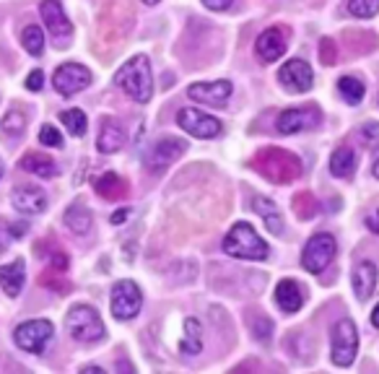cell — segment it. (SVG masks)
I'll use <instances>...</instances> for the list:
<instances>
[{
	"label": "cell",
	"instance_id": "f35d334b",
	"mask_svg": "<svg viewBox=\"0 0 379 374\" xmlns=\"http://www.w3.org/2000/svg\"><path fill=\"white\" fill-rule=\"evenodd\" d=\"M363 223H366V229H369V231L379 234V208H377V211H371V214L363 218Z\"/></svg>",
	"mask_w": 379,
	"mask_h": 374
},
{
	"label": "cell",
	"instance_id": "4dcf8cb0",
	"mask_svg": "<svg viewBox=\"0 0 379 374\" xmlns=\"http://www.w3.org/2000/svg\"><path fill=\"white\" fill-rule=\"evenodd\" d=\"M26 130V115L21 110H11L3 117V133L6 136H21Z\"/></svg>",
	"mask_w": 379,
	"mask_h": 374
},
{
	"label": "cell",
	"instance_id": "7c38bea8",
	"mask_svg": "<svg viewBox=\"0 0 379 374\" xmlns=\"http://www.w3.org/2000/svg\"><path fill=\"white\" fill-rule=\"evenodd\" d=\"M89 83H91L89 68H83V65H78V63L60 65L55 71V76H52V86H55L57 94H63V96L78 94V91H83Z\"/></svg>",
	"mask_w": 379,
	"mask_h": 374
},
{
	"label": "cell",
	"instance_id": "83f0119b",
	"mask_svg": "<svg viewBox=\"0 0 379 374\" xmlns=\"http://www.w3.org/2000/svg\"><path fill=\"white\" fill-rule=\"evenodd\" d=\"M338 91L348 104H359L363 99V94H366L361 78H356V76H343L338 81Z\"/></svg>",
	"mask_w": 379,
	"mask_h": 374
},
{
	"label": "cell",
	"instance_id": "2e32d148",
	"mask_svg": "<svg viewBox=\"0 0 379 374\" xmlns=\"http://www.w3.org/2000/svg\"><path fill=\"white\" fill-rule=\"evenodd\" d=\"M11 200H13V208L26 216H37L47 208V195L40 187H32V185H18Z\"/></svg>",
	"mask_w": 379,
	"mask_h": 374
},
{
	"label": "cell",
	"instance_id": "1f68e13d",
	"mask_svg": "<svg viewBox=\"0 0 379 374\" xmlns=\"http://www.w3.org/2000/svg\"><path fill=\"white\" fill-rule=\"evenodd\" d=\"M348 11L356 18H371L379 13V0H348Z\"/></svg>",
	"mask_w": 379,
	"mask_h": 374
},
{
	"label": "cell",
	"instance_id": "52a82bcc",
	"mask_svg": "<svg viewBox=\"0 0 379 374\" xmlns=\"http://www.w3.org/2000/svg\"><path fill=\"white\" fill-rule=\"evenodd\" d=\"M13 341L26 353H42L52 341V322L49 320H29V322L16 327Z\"/></svg>",
	"mask_w": 379,
	"mask_h": 374
},
{
	"label": "cell",
	"instance_id": "484cf974",
	"mask_svg": "<svg viewBox=\"0 0 379 374\" xmlns=\"http://www.w3.org/2000/svg\"><path fill=\"white\" fill-rule=\"evenodd\" d=\"M63 221L73 234H78V237H81V234H89L91 223H94V216H91L89 208H83L81 203H76V206H71L68 211H65Z\"/></svg>",
	"mask_w": 379,
	"mask_h": 374
},
{
	"label": "cell",
	"instance_id": "8992f818",
	"mask_svg": "<svg viewBox=\"0 0 379 374\" xmlns=\"http://www.w3.org/2000/svg\"><path fill=\"white\" fill-rule=\"evenodd\" d=\"M185 151H187V144L182 138H162V141H156V144L143 153V164L148 172L162 175L164 169L169 167V164H174Z\"/></svg>",
	"mask_w": 379,
	"mask_h": 374
},
{
	"label": "cell",
	"instance_id": "3957f363",
	"mask_svg": "<svg viewBox=\"0 0 379 374\" xmlns=\"http://www.w3.org/2000/svg\"><path fill=\"white\" fill-rule=\"evenodd\" d=\"M224 250L231 257H239V260H265L270 255L267 250V242L260 237L252 223H234L231 231L224 237Z\"/></svg>",
	"mask_w": 379,
	"mask_h": 374
},
{
	"label": "cell",
	"instance_id": "8fae6325",
	"mask_svg": "<svg viewBox=\"0 0 379 374\" xmlns=\"http://www.w3.org/2000/svg\"><path fill=\"white\" fill-rule=\"evenodd\" d=\"M320 119H323V112L317 110L315 104H307V107H296V110L281 112L278 119H275V125H278V133H283V136H294V133L315 128Z\"/></svg>",
	"mask_w": 379,
	"mask_h": 374
},
{
	"label": "cell",
	"instance_id": "7bdbcfd3",
	"mask_svg": "<svg viewBox=\"0 0 379 374\" xmlns=\"http://www.w3.org/2000/svg\"><path fill=\"white\" fill-rule=\"evenodd\" d=\"M130 216V208H122V211H117V214H112V223H120V221H125Z\"/></svg>",
	"mask_w": 379,
	"mask_h": 374
},
{
	"label": "cell",
	"instance_id": "d6986e66",
	"mask_svg": "<svg viewBox=\"0 0 379 374\" xmlns=\"http://www.w3.org/2000/svg\"><path fill=\"white\" fill-rule=\"evenodd\" d=\"M250 206H252V211H255V214L263 216V221H265L267 231H270V234H275V237H281V234H283V218H281V214H278V208H275L273 200L263 198V195H252Z\"/></svg>",
	"mask_w": 379,
	"mask_h": 374
},
{
	"label": "cell",
	"instance_id": "44dd1931",
	"mask_svg": "<svg viewBox=\"0 0 379 374\" xmlns=\"http://www.w3.org/2000/svg\"><path fill=\"white\" fill-rule=\"evenodd\" d=\"M275 302L281 307L283 312H299L301 310V304H304V294H301V286H299L296 281H281L278 286H275Z\"/></svg>",
	"mask_w": 379,
	"mask_h": 374
},
{
	"label": "cell",
	"instance_id": "ee69618b",
	"mask_svg": "<svg viewBox=\"0 0 379 374\" xmlns=\"http://www.w3.org/2000/svg\"><path fill=\"white\" fill-rule=\"evenodd\" d=\"M371 325H374V327L379 330V304L374 307V312H371Z\"/></svg>",
	"mask_w": 379,
	"mask_h": 374
},
{
	"label": "cell",
	"instance_id": "603a6c76",
	"mask_svg": "<svg viewBox=\"0 0 379 374\" xmlns=\"http://www.w3.org/2000/svg\"><path fill=\"white\" fill-rule=\"evenodd\" d=\"M203 351V327L195 317L185 320V333L179 338V353L185 356H198Z\"/></svg>",
	"mask_w": 379,
	"mask_h": 374
},
{
	"label": "cell",
	"instance_id": "d6a6232c",
	"mask_svg": "<svg viewBox=\"0 0 379 374\" xmlns=\"http://www.w3.org/2000/svg\"><path fill=\"white\" fill-rule=\"evenodd\" d=\"M294 208H296L299 218H312V216L317 214V203H315V198H312L309 192H301V195H296V198H294Z\"/></svg>",
	"mask_w": 379,
	"mask_h": 374
},
{
	"label": "cell",
	"instance_id": "6da1fadb",
	"mask_svg": "<svg viewBox=\"0 0 379 374\" xmlns=\"http://www.w3.org/2000/svg\"><path fill=\"white\" fill-rule=\"evenodd\" d=\"M114 83L138 104H148L154 96V78H151V63L145 55L130 57L120 71L114 73Z\"/></svg>",
	"mask_w": 379,
	"mask_h": 374
},
{
	"label": "cell",
	"instance_id": "cb8c5ba5",
	"mask_svg": "<svg viewBox=\"0 0 379 374\" xmlns=\"http://www.w3.org/2000/svg\"><path fill=\"white\" fill-rule=\"evenodd\" d=\"M94 187H97L99 198H107V200H120L128 195V182L120 175H114V172H107V175L99 177L97 182H94Z\"/></svg>",
	"mask_w": 379,
	"mask_h": 374
},
{
	"label": "cell",
	"instance_id": "ba28073f",
	"mask_svg": "<svg viewBox=\"0 0 379 374\" xmlns=\"http://www.w3.org/2000/svg\"><path fill=\"white\" fill-rule=\"evenodd\" d=\"M335 239L330 234H315V237L309 239L307 247H304V252H301V265L307 268L309 273H323L327 265L335 260Z\"/></svg>",
	"mask_w": 379,
	"mask_h": 374
},
{
	"label": "cell",
	"instance_id": "277c9868",
	"mask_svg": "<svg viewBox=\"0 0 379 374\" xmlns=\"http://www.w3.org/2000/svg\"><path fill=\"white\" fill-rule=\"evenodd\" d=\"M65 330L78 343H99L107 333L99 312L94 307H86V304L71 307V312L65 315Z\"/></svg>",
	"mask_w": 379,
	"mask_h": 374
},
{
	"label": "cell",
	"instance_id": "836d02e7",
	"mask_svg": "<svg viewBox=\"0 0 379 374\" xmlns=\"http://www.w3.org/2000/svg\"><path fill=\"white\" fill-rule=\"evenodd\" d=\"M359 138L366 148H379V122H363Z\"/></svg>",
	"mask_w": 379,
	"mask_h": 374
},
{
	"label": "cell",
	"instance_id": "9a60e30c",
	"mask_svg": "<svg viewBox=\"0 0 379 374\" xmlns=\"http://www.w3.org/2000/svg\"><path fill=\"white\" fill-rule=\"evenodd\" d=\"M234 86L231 81H213V83H193L190 86V99L200 104H210V107H226V99L231 96Z\"/></svg>",
	"mask_w": 379,
	"mask_h": 374
},
{
	"label": "cell",
	"instance_id": "4fadbf2b",
	"mask_svg": "<svg viewBox=\"0 0 379 374\" xmlns=\"http://www.w3.org/2000/svg\"><path fill=\"white\" fill-rule=\"evenodd\" d=\"M40 13H42L44 26L49 29V34L55 37L57 45H60V47H63V45H71L68 40L73 37V24L68 21V16H65L60 0H42Z\"/></svg>",
	"mask_w": 379,
	"mask_h": 374
},
{
	"label": "cell",
	"instance_id": "5b68a950",
	"mask_svg": "<svg viewBox=\"0 0 379 374\" xmlns=\"http://www.w3.org/2000/svg\"><path fill=\"white\" fill-rule=\"evenodd\" d=\"M359 351V335H356V325L351 320H340L338 325L332 327V349L330 358L335 366H351Z\"/></svg>",
	"mask_w": 379,
	"mask_h": 374
},
{
	"label": "cell",
	"instance_id": "9c48e42d",
	"mask_svg": "<svg viewBox=\"0 0 379 374\" xmlns=\"http://www.w3.org/2000/svg\"><path fill=\"white\" fill-rule=\"evenodd\" d=\"M109 304H112V315L117 320H133L143 307V294L136 281H117Z\"/></svg>",
	"mask_w": 379,
	"mask_h": 374
},
{
	"label": "cell",
	"instance_id": "60d3db41",
	"mask_svg": "<svg viewBox=\"0 0 379 374\" xmlns=\"http://www.w3.org/2000/svg\"><path fill=\"white\" fill-rule=\"evenodd\" d=\"M8 229H11V234H13V237H24L29 226H26L24 221H13V223H8Z\"/></svg>",
	"mask_w": 379,
	"mask_h": 374
},
{
	"label": "cell",
	"instance_id": "bcb514c9",
	"mask_svg": "<svg viewBox=\"0 0 379 374\" xmlns=\"http://www.w3.org/2000/svg\"><path fill=\"white\" fill-rule=\"evenodd\" d=\"M145 6H156V3H159V0H143Z\"/></svg>",
	"mask_w": 379,
	"mask_h": 374
},
{
	"label": "cell",
	"instance_id": "7402d4cb",
	"mask_svg": "<svg viewBox=\"0 0 379 374\" xmlns=\"http://www.w3.org/2000/svg\"><path fill=\"white\" fill-rule=\"evenodd\" d=\"M24 279H26V265H24L21 257L0 268V284H3V291H6L8 296L21 294V288H24Z\"/></svg>",
	"mask_w": 379,
	"mask_h": 374
},
{
	"label": "cell",
	"instance_id": "5bb4252c",
	"mask_svg": "<svg viewBox=\"0 0 379 374\" xmlns=\"http://www.w3.org/2000/svg\"><path fill=\"white\" fill-rule=\"evenodd\" d=\"M278 81L289 91H296V94H304L309 88L315 86V73L304 60H289L283 63V68L278 71Z\"/></svg>",
	"mask_w": 379,
	"mask_h": 374
},
{
	"label": "cell",
	"instance_id": "d4e9b609",
	"mask_svg": "<svg viewBox=\"0 0 379 374\" xmlns=\"http://www.w3.org/2000/svg\"><path fill=\"white\" fill-rule=\"evenodd\" d=\"M21 169L34 177H42V180H49V177L57 175L55 161L49 159V156H44V153H37V151L26 153L24 159H21Z\"/></svg>",
	"mask_w": 379,
	"mask_h": 374
},
{
	"label": "cell",
	"instance_id": "ac0fdd59",
	"mask_svg": "<svg viewBox=\"0 0 379 374\" xmlns=\"http://www.w3.org/2000/svg\"><path fill=\"white\" fill-rule=\"evenodd\" d=\"M122 144H125V128H122L114 117L102 119V130H99V141H97L99 151L114 153V151H120Z\"/></svg>",
	"mask_w": 379,
	"mask_h": 374
},
{
	"label": "cell",
	"instance_id": "7dc6e473",
	"mask_svg": "<svg viewBox=\"0 0 379 374\" xmlns=\"http://www.w3.org/2000/svg\"><path fill=\"white\" fill-rule=\"evenodd\" d=\"M3 172H6V167H3V159H0V177H3Z\"/></svg>",
	"mask_w": 379,
	"mask_h": 374
},
{
	"label": "cell",
	"instance_id": "b9f144b4",
	"mask_svg": "<svg viewBox=\"0 0 379 374\" xmlns=\"http://www.w3.org/2000/svg\"><path fill=\"white\" fill-rule=\"evenodd\" d=\"M13 239V234H11V229H3L0 226V250H6L8 247V242Z\"/></svg>",
	"mask_w": 379,
	"mask_h": 374
},
{
	"label": "cell",
	"instance_id": "74e56055",
	"mask_svg": "<svg viewBox=\"0 0 379 374\" xmlns=\"http://www.w3.org/2000/svg\"><path fill=\"white\" fill-rule=\"evenodd\" d=\"M42 86H44V73L42 71L29 73V78H26V88H29V91H40Z\"/></svg>",
	"mask_w": 379,
	"mask_h": 374
},
{
	"label": "cell",
	"instance_id": "f6af8a7d",
	"mask_svg": "<svg viewBox=\"0 0 379 374\" xmlns=\"http://www.w3.org/2000/svg\"><path fill=\"white\" fill-rule=\"evenodd\" d=\"M374 177L379 180V159H377V164H374Z\"/></svg>",
	"mask_w": 379,
	"mask_h": 374
},
{
	"label": "cell",
	"instance_id": "30bf717a",
	"mask_svg": "<svg viewBox=\"0 0 379 374\" xmlns=\"http://www.w3.org/2000/svg\"><path fill=\"white\" fill-rule=\"evenodd\" d=\"M177 125L182 130H187L190 136L203 138V141L216 138L221 133V119L210 117V115H205L200 110H193V107H185V110L177 112Z\"/></svg>",
	"mask_w": 379,
	"mask_h": 374
},
{
	"label": "cell",
	"instance_id": "f546056e",
	"mask_svg": "<svg viewBox=\"0 0 379 374\" xmlns=\"http://www.w3.org/2000/svg\"><path fill=\"white\" fill-rule=\"evenodd\" d=\"M60 119H63V125L68 128V133L71 136H76V138H81V136H86V115H83L81 110H65V112H60Z\"/></svg>",
	"mask_w": 379,
	"mask_h": 374
},
{
	"label": "cell",
	"instance_id": "ab89813d",
	"mask_svg": "<svg viewBox=\"0 0 379 374\" xmlns=\"http://www.w3.org/2000/svg\"><path fill=\"white\" fill-rule=\"evenodd\" d=\"M203 3H205L210 11H226L231 6V0H203Z\"/></svg>",
	"mask_w": 379,
	"mask_h": 374
},
{
	"label": "cell",
	"instance_id": "d590c367",
	"mask_svg": "<svg viewBox=\"0 0 379 374\" xmlns=\"http://www.w3.org/2000/svg\"><path fill=\"white\" fill-rule=\"evenodd\" d=\"M335 57H338V47H335V42H332L330 37H325V40L320 42V60H323L325 65H332L335 63Z\"/></svg>",
	"mask_w": 379,
	"mask_h": 374
},
{
	"label": "cell",
	"instance_id": "ffe728a7",
	"mask_svg": "<svg viewBox=\"0 0 379 374\" xmlns=\"http://www.w3.org/2000/svg\"><path fill=\"white\" fill-rule=\"evenodd\" d=\"M374 288H377V265L363 260V263L356 265L354 271V291L361 302H366Z\"/></svg>",
	"mask_w": 379,
	"mask_h": 374
},
{
	"label": "cell",
	"instance_id": "4316f807",
	"mask_svg": "<svg viewBox=\"0 0 379 374\" xmlns=\"http://www.w3.org/2000/svg\"><path fill=\"white\" fill-rule=\"evenodd\" d=\"M330 172L335 177H351L356 172V153L348 148V146H340L338 151L332 153V159H330Z\"/></svg>",
	"mask_w": 379,
	"mask_h": 374
},
{
	"label": "cell",
	"instance_id": "8d00e7d4",
	"mask_svg": "<svg viewBox=\"0 0 379 374\" xmlns=\"http://www.w3.org/2000/svg\"><path fill=\"white\" fill-rule=\"evenodd\" d=\"M250 325H252V333H255V338H258V341H265L267 333L273 330L270 320H265V317H260V322H255V320L250 317Z\"/></svg>",
	"mask_w": 379,
	"mask_h": 374
},
{
	"label": "cell",
	"instance_id": "e0dca14e",
	"mask_svg": "<svg viewBox=\"0 0 379 374\" xmlns=\"http://www.w3.org/2000/svg\"><path fill=\"white\" fill-rule=\"evenodd\" d=\"M255 49H258V57L263 63H275L286 52V34H283V29H275V26L273 29H265L258 37V42H255Z\"/></svg>",
	"mask_w": 379,
	"mask_h": 374
},
{
	"label": "cell",
	"instance_id": "7a4b0ae2",
	"mask_svg": "<svg viewBox=\"0 0 379 374\" xmlns=\"http://www.w3.org/2000/svg\"><path fill=\"white\" fill-rule=\"evenodd\" d=\"M252 167L258 169L267 182H275V185H289L294 180H299V175H301V161H299V156H294L291 151H283V148H265V151H260L252 159Z\"/></svg>",
	"mask_w": 379,
	"mask_h": 374
},
{
	"label": "cell",
	"instance_id": "f1b7e54d",
	"mask_svg": "<svg viewBox=\"0 0 379 374\" xmlns=\"http://www.w3.org/2000/svg\"><path fill=\"white\" fill-rule=\"evenodd\" d=\"M21 45L29 55L40 57L44 52V34H42L40 26H26L24 32H21Z\"/></svg>",
	"mask_w": 379,
	"mask_h": 374
},
{
	"label": "cell",
	"instance_id": "e575fe53",
	"mask_svg": "<svg viewBox=\"0 0 379 374\" xmlns=\"http://www.w3.org/2000/svg\"><path fill=\"white\" fill-rule=\"evenodd\" d=\"M40 144H42V146H49V148H60V146H63V136L57 133L55 125H42V130H40Z\"/></svg>",
	"mask_w": 379,
	"mask_h": 374
}]
</instances>
